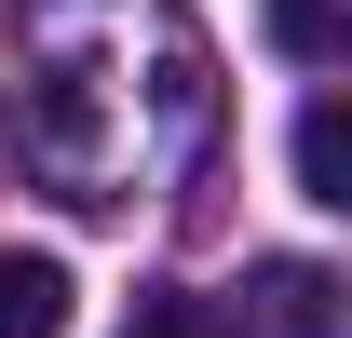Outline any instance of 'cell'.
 I'll return each instance as SVG.
<instances>
[{
    "label": "cell",
    "mask_w": 352,
    "mask_h": 338,
    "mask_svg": "<svg viewBox=\"0 0 352 338\" xmlns=\"http://www.w3.org/2000/svg\"><path fill=\"white\" fill-rule=\"evenodd\" d=\"M244 338H339V271L271 257V271H258V311H244Z\"/></svg>",
    "instance_id": "cell-1"
},
{
    "label": "cell",
    "mask_w": 352,
    "mask_h": 338,
    "mask_svg": "<svg viewBox=\"0 0 352 338\" xmlns=\"http://www.w3.org/2000/svg\"><path fill=\"white\" fill-rule=\"evenodd\" d=\"M68 257H28V244H0V338H68Z\"/></svg>",
    "instance_id": "cell-2"
},
{
    "label": "cell",
    "mask_w": 352,
    "mask_h": 338,
    "mask_svg": "<svg viewBox=\"0 0 352 338\" xmlns=\"http://www.w3.org/2000/svg\"><path fill=\"white\" fill-rule=\"evenodd\" d=\"M298 190H311L325 216L352 203V109H339V95H311V109H298Z\"/></svg>",
    "instance_id": "cell-3"
},
{
    "label": "cell",
    "mask_w": 352,
    "mask_h": 338,
    "mask_svg": "<svg viewBox=\"0 0 352 338\" xmlns=\"http://www.w3.org/2000/svg\"><path fill=\"white\" fill-rule=\"evenodd\" d=\"M122 338H244V325H230L217 297H190V284H163V297H135V325H122Z\"/></svg>",
    "instance_id": "cell-4"
},
{
    "label": "cell",
    "mask_w": 352,
    "mask_h": 338,
    "mask_svg": "<svg viewBox=\"0 0 352 338\" xmlns=\"http://www.w3.org/2000/svg\"><path fill=\"white\" fill-rule=\"evenodd\" d=\"M271 41L298 68H339V0H271Z\"/></svg>",
    "instance_id": "cell-5"
}]
</instances>
